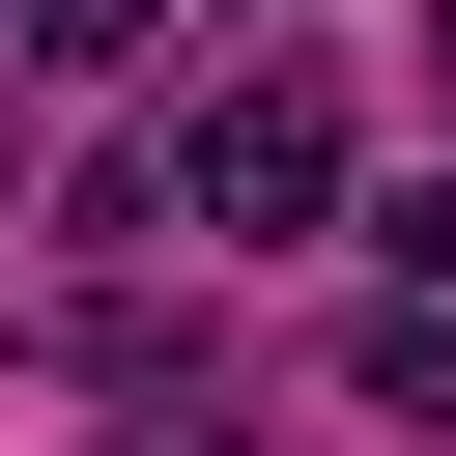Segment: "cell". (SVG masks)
<instances>
[{"label": "cell", "mask_w": 456, "mask_h": 456, "mask_svg": "<svg viewBox=\"0 0 456 456\" xmlns=\"http://www.w3.org/2000/svg\"><path fill=\"white\" fill-rule=\"evenodd\" d=\"M171 200H200V228H314V200H342V86H314V57H256V86H200V142H171Z\"/></svg>", "instance_id": "1"}, {"label": "cell", "mask_w": 456, "mask_h": 456, "mask_svg": "<svg viewBox=\"0 0 456 456\" xmlns=\"http://www.w3.org/2000/svg\"><path fill=\"white\" fill-rule=\"evenodd\" d=\"M142 28H171V0H28V57H57V86H114Z\"/></svg>", "instance_id": "2"}, {"label": "cell", "mask_w": 456, "mask_h": 456, "mask_svg": "<svg viewBox=\"0 0 456 456\" xmlns=\"http://www.w3.org/2000/svg\"><path fill=\"white\" fill-rule=\"evenodd\" d=\"M428 57H456V28H428Z\"/></svg>", "instance_id": "4"}, {"label": "cell", "mask_w": 456, "mask_h": 456, "mask_svg": "<svg viewBox=\"0 0 456 456\" xmlns=\"http://www.w3.org/2000/svg\"><path fill=\"white\" fill-rule=\"evenodd\" d=\"M370 256H399V285H456V171H399V200H370Z\"/></svg>", "instance_id": "3"}]
</instances>
